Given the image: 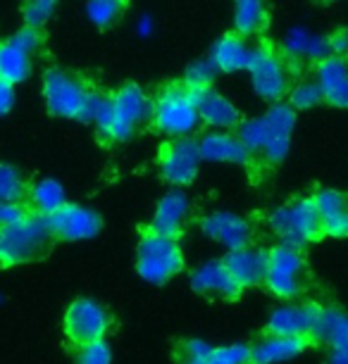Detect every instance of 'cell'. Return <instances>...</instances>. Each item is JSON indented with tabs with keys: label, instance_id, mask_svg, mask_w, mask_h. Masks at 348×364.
Returning <instances> with one entry per match:
<instances>
[{
	"label": "cell",
	"instance_id": "1",
	"mask_svg": "<svg viewBox=\"0 0 348 364\" xmlns=\"http://www.w3.org/2000/svg\"><path fill=\"white\" fill-rule=\"evenodd\" d=\"M53 245H56V238L51 236L46 217L29 212L0 229V269L41 262L48 257Z\"/></svg>",
	"mask_w": 348,
	"mask_h": 364
},
{
	"label": "cell",
	"instance_id": "2",
	"mask_svg": "<svg viewBox=\"0 0 348 364\" xmlns=\"http://www.w3.org/2000/svg\"><path fill=\"white\" fill-rule=\"evenodd\" d=\"M43 100L51 114L63 117V119L86 122L88 105L95 93V88L72 70L63 67H51L43 72Z\"/></svg>",
	"mask_w": 348,
	"mask_h": 364
},
{
	"label": "cell",
	"instance_id": "3",
	"mask_svg": "<svg viewBox=\"0 0 348 364\" xmlns=\"http://www.w3.org/2000/svg\"><path fill=\"white\" fill-rule=\"evenodd\" d=\"M151 124L155 132L165 134L167 139H194L196 129L201 127L196 95L186 91L181 84H172L153 98Z\"/></svg>",
	"mask_w": 348,
	"mask_h": 364
},
{
	"label": "cell",
	"instance_id": "4",
	"mask_svg": "<svg viewBox=\"0 0 348 364\" xmlns=\"http://www.w3.org/2000/svg\"><path fill=\"white\" fill-rule=\"evenodd\" d=\"M270 226L282 245L296 250L322 238V219L317 215L312 198H298L277 208L270 215Z\"/></svg>",
	"mask_w": 348,
	"mask_h": 364
},
{
	"label": "cell",
	"instance_id": "5",
	"mask_svg": "<svg viewBox=\"0 0 348 364\" xmlns=\"http://www.w3.org/2000/svg\"><path fill=\"white\" fill-rule=\"evenodd\" d=\"M184 269V252L174 238L143 231L136 250V272L148 284H167Z\"/></svg>",
	"mask_w": 348,
	"mask_h": 364
},
{
	"label": "cell",
	"instance_id": "6",
	"mask_svg": "<svg viewBox=\"0 0 348 364\" xmlns=\"http://www.w3.org/2000/svg\"><path fill=\"white\" fill-rule=\"evenodd\" d=\"M112 98V119L103 139L122 143L129 141L136 134V129L148 124L153 112V100L148 93L136 84H125L117 91L110 93Z\"/></svg>",
	"mask_w": 348,
	"mask_h": 364
},
{
	"label": "cell",
	"instance_id": "7",
	"mask_svg": "<svg viewBox=\"0 0 348 364\" xmlns=\"http://www.w3.org/2000/svg\"><path fill=\"white\" fill-rule=\"evenodd\" d=\"M308 269H305L301 250L289 245H275L268 250V274L265 286L272 295L282 300H293L308 288Z\"/></svg>",
	"mask_w": 348,
	"mask_h": 364
},
{
	"label": "cell",
	"instance_id": "8",
	"mask_svg": "<svg viewBox=\"0 0 348 364\" xmlns=\"http://www.w3.org/2000/svg\"><path fill=\"white\" fill-rule=\"evenodd\" d=\"M248 77L255 95L268 102H282V98H286L291 88L289 63L282 58V53L268 46H255Z\"/></svg>",
	"mask_w": 348,
	"mask_h": 364
},
{
	"label": "cell",
	"instance_id": "9",
	"mask_svg": "<svg viewBox=\"0 0 348 364\" xmlns=\"http://www.w3.org/2000/svg\"><path fill=\"white\" fill-rule=\"evenodd\" d=\"M110 326H112L110 312L100 302H95L91 298H77L67 307L63 319L65 336L74 348L105 341Z\"/></svg>",
	"mask_w": 348,
	"mask_h": 364
},
{
	"label": "cell",
	"instance_id": "10",
	"mask_svg": "<svg viewBox=\"0 0 348 364\" xmlns=\"http://www.w3.org/2000/svg\"><path fill=\"white\" fill-rule=\"evenodd\" d=\"M43 36L41 29L22 26L10 38L0 41V79L17 86L29 79L33 70V55L38 53Z\"/></svg>",
	"mask_w": 348,
	"mask_h": 364
},
{
	"label": "cell",
	"instance_id": "11",
	"mask_svg": "<svg viewBox=\"0 0 348 364\" xmlns=\"http://www.w3.org/2000/svg\"><path fill=\"white\" fill-rule=\"evenodd\" d=\"M46 224L51 229V236L56 238V243L93 238L103 229V219H100L98 212L77 203H65L60 210L46 217Z\"/></svg>",
	"mask_w": 348,
	"mask_h": 364
},
{
	"label": "cell",
	"instance_id": "12",
	"mask_svg": "<svg viewBox=\"0 0 348 364\" xmlns=\"http://www.w3.org/2000/svg\"><path fill=\"white\" fill-rule=\"evenodd\" d=\"M201 150H198L196 139H176L162 146L158 167L160 176L172 186H189L198 176V167H201Z\"/></svg>",
	"mask_w": 348,
	"mask_h": 364
},
{
	"label": "cell",
	"instance_id": "13",
	"mask_svg": "<svg viewBox=\"0 0 348 364\" xmlns=\"http://www.w3.org/2000/svg\"><path fill=\"white\" fill-rule=\"evenodd\" d=\"M322 314V307L317 302H293L282 305L270 314L268 333L284 336V338H303L312 343L317 331V321Z\"/></svg>",
	"mask_w": 348,
	"mask_h": 364
},
{
	"label": "cell",
	"instance_id": "14",
	"mask_svg": "<svg viewBox=\"0 0 348 364\" xmlns=\"http://www.w3.org/2000/svg\"><path fill=\"white\" fill-rule=\"evenodd\" d=\"M332 55V46H329V36L325 33H315L305 26H293L284 33L282 38V58L286 63H308V65H317L322 63L325 58Z\"/></svg>",
	"mask_w": 348,
	"mask_h": 364
},
{
	"label": "cell",
	"instance_id": "15",
	"mask_svg": "<svg viewBox=\"0 0 348 364\" xmlns=\"http://www.w3.org/2000/svg\"><path fill=\"white\" fill-rule=\"evenodd\" d=\"M270 127H272V139L268 141V146L263 148V162L275 167V164H282L289 155L291 148V134L293 127H296V112L289 107V102H272L270 109L265 112Z\"/></svg>",
	"mask_w": 348,
	"mask_h": 364
},
{
	"label": "cell",
	"instance_id": "16",
	"mask_svg": "<svg viewBox=\"0 0 348 364\" xmlns=\"http://www.w3.org/2000/svg\"><path fill=\"white\" fill-rule=\"evenodd\" d=\"M315 84L322 93V102L339 109H348V58L329 55L315 65Z\"/></svg>",
	"mask_w": 348,
	"mask_h": 364
},
{
	"label": "cell",
	"instance_id": "17",
	"mask_svg": "<svg viewBox=\"0 0 348 364\" xmlns=\"http://www.w3.org/2000/svg\"><path fill=\"white\" fill-rule=\"evenodd\" d=\"M201 229L208 238L222 243L227 250L248 248L253 240V229L243 217H236L231 212H213L201 219Z\"/></svg>",
	"mask_w": 348,
	"mask_h": 364
},
{
	"label": "cell",
	"instance_id": "18",
	"mask_svg": "<svg viewBox=\"0 0 348 364\" xmlns=\"http://www.w3.org/2000/svg\"><path fill=\"white\" fill-rule=\"evenodd\" d=\"M189 215H191V200L186 198V193L184 191H169L158 203V208H155L153 222L148 226V231L176 240L189 222Z\"/></svg>",
	"mask_w": 348,
	"mask_h": 364
},
{
	"label": "cell",
	"instance_id": "19",
	"mask_svg": "<svg viewBox=\"0 0 348 364\" xmlns=\"http://www.w3.org/2000/svg\"><path fill=\"white\" fill-rule=\"evenodd\" d=\"M191 288L196 293L213 300H236L243 288L231 279L227 267L222 262H206L203 267L191 272Z\"/></svg>",
	"mask_w": 348,
	"mask_h": 364
},
{
	"label": "cell",
	"instance_id": "20",
	"mask_svg": "<svg viewBox=\"0 0 348 364\" xmlns=\"http://www.w3.org/2000/svg\"><path fill=\"white\" fill-rule=\"evenodd\" d=\"M255 46H251L248 41L236 36V33H227L217 43L210 48V65L222 74H236V72H248L251 60H253Z\"/></svg>",
	"mask_w": 348,
	"mask_h": 364
},
{
	"label": "cell",
	"instance_id": "21",
	"mask_svg": "<svg viewBox=\"0 0 348 364\" xmlns=\"http://www.w3.org/2000/svg\"><path fill=\"white\" fill-rule=\"evenodd\" d=\"M222 264L241 288L260 286L265 284V274H268V252L251 248V245L241 250H229Z\"/></svg>",
	"mask_w": 348,
	"mask_h": 364
},
{
	"label": "cell",
	"instance_id": "22",
	"mask_svg": "<svg viewBox=\"0 0 348 364\" xmlns=\"http://www.w3.org/2000/svg\"><path fill=\"white\" fill-rule=\"evenodd\" d=\"M196 107L201 124L210 127L213 132H229L241 124V114H238L236 105L229 98H224L222 93H217L215 88H210L206 93L196 95Z\"/></svg>",
	"mask_w": 348,
	"mask_h": 364
},
{
	"label": "cell",
	"instance_id": "23",
	"mask_svg": "<svg viewBox=\"0 0 348 364\" xmlns=\"http://www.w3.org/2000/svg\"><path fill=\"white\" fill-rule=\"evenodd\" d=\"M201 160L206 162H227V164H248L251 155L241 146L236 134L231 132H208L198 139Z\"/></svg>",
	"mask_w": 348,
	"mask_h": 364
},
{
	"label": "cell",
	"instance_id": "24",
	"mask_svg": "<svg viewBox=\"0 0 348 364\" xmlns=\"http://www.w3.org/2000/svg\"><path fill=\"white\" fill-rule=\"evenodd\" d=\"M310 343L303 338H284V336H263L255 346H251V362L253 364H279L298 357Z\"/></svg>",
	"mask_w": 348,
	"mask_h": 364
},
{
	"label": "cell",
	"instance_id": "25",
	"mask_svg": "<svg viewBox=\"0 0 348 364\" xmlns=\"http://www.w3.org/2000/svg\"><path fill=\"white\" fill-rule=\"evenodd\" d=\"M268 5L265 0H234V15H231V24H234V33L241 38H253L258 33L265 31L268 26Z\"/></svg>",
	"mask_w": 348,
	"mask_h": 364
},
{
	"label": "cell",
	"instance_id": "26",
	"mask_svg": "<svg viewBox=\"0 0 348 364\" xmlns=\"http://www.w3.org/2000/svg\"><path fill=\"white\" fill-rule=\"evenodd\" d=\"M67 203L65 188L60 186L56 178H38V181L29 183V193H26V208L33 215L48 217L56 210H60Z\"/></svg>",
	"mask_w": 348,
	"mask_h": 364
},
{
	"label": "cell",
	"instance_id": "27",
	"mask_svg": "<svg viewBox=\"0 0 348 364\" xmlns=\"http://www.w3.org/2000/svg\"><path fill=\"white\" fill-rule=\"evenodd\" d=\"M270 136H272V127L265 114L255 117V119H246L236 127V139L241 141V146L246 150H248L251 160L263 153V148L268 146Z\"/></svg>",
	"mask_w": 348,
	"mask_h": 364
},
{
	"label": "cell",
	"instance_id": "28",
	"mask_svg": "<svg viewBox=\"0 0 348 364\" xmlns=\"http://www.w3.org/2000/svg\"><path fill=\"white\" fill-rule=\"evenodd\" d=\"M26 193H29V181L15 164L0 162V203L26 205Z\"/></svg>",
	"mask_w": 348,
	"mask_h": 364
},
{
	"label": "cell",
	"instance_id": "29",
	"mask_svg": "<svg viewBox=\"0 0 348 364\" xmlns=\"http://www.w3.org/2000/svg\"><path fill=\"white\" fill-rule=\"evenodd\" d=\"M127 0H86V17L98 29H110L122 19Z\"/></svg>",
	"mask_w": 348,
	"mask_h": 364
},
{
	"label": "cell",
	"instance_id": "30",
	"mask_svg": "<svg viewBox=\"0 0 348 364\" xmlns=\"http://www.w3.org/2000/svg\"><path fill=\"white\" fill-rule=\"evenodd\" d=\"M215 77H217V70L210 65V60H198V63H191L184 72V79H181V86L191 91L194 95L198 93H206L213 88L215 84Z\"/></svg>",
	"mask_w": 348,
	"mask_h": 364
},
{
	"label": "cell",
	"instance_id": "31",
	"mask_svg": "<svg viewBox=\"0 0 348 364\" xmlns=\"http://www.w3.org/2000/svg\"><path fill=\"white\" fill-rule=\"evenodd\" d=\"M286 102H289L293 112H298V109H312L322 102V93H320L315 79H303L291 84L289 93H286Z\"/></svg>",
	"mask_w": 348,
	"mask_h": 364
},
{
	"label": "cell",
	"instance_id": "32",
	"mask_svg": "<svg viewBox=\"0 0 348 364\" xmlns=\"http://www.w3.org/2000/svg\"><path fill=\"white\" fill-rule=\"evenodd\" d=\"M312 203H315V210L322 222L348 212V196L334 188H320L317 193L312 196Z\"/></svg>",
	"mask_w": 348,
	"mask_h": 364
},
{
	"label": "cell",
	"instance_id": "33",
	"mask_svg": "<svg viewBox=\"0 0 348 364\" xmlns=\"http://www.w3.org/2000/svg\"><path fill=\"white\" fill-rule=\"evenodd\" d=\"M56 5H58V0H24V5H22L24 26L41 29V26L53 17Z\"/></svg>",
	"mask_w": 348,
	"mask_h": 364
},
{
	"label": "cell",
	"instance_id": "34",
	"mask_svg": "<svg viewBox=\"0 0 348 364\" xmlns=\"http://www.w3.org/2000/svg\"><path fill=\"white\" fill-rule=\"evenodd\" d=\"M112 353L105 341L74 348V364H110Z\"/></svg>",
	"mask_w": 348,
	"mask_h": 364
},
{
	"label": "cell",
	"instance_id": "35",
	"mask_svg": "<svg viewBox=\"0 0 348 364\" xmlns=\"http://www.w3.org/2000/svg\"><path fill=\"white\" fill-rule=\"evenodd\" d=\"M208 364H253L251 362V346H224L213 348Z\"/></svg>",
	"mask_w": 348,
	"mask_h": 364
},
{
	"label": "cell",
	"instance_id": "36",
	"mask_svg": "<svg viewBox=\"0 0 348 364\" xmlns=\"http://www.w3.org/2000/svg\"><path fill=\"white\" fill-rule=\"evenodd\" d=\"M176 353L181 355H191V357H203V360H208L210 353H213V346L201 338H186L181 341L179 346H176Z\"/></svg>",
	"mask_w": 348,
	"mask_h": 364
},
{
	"label": "cell",
	"instance_id": "37",
	"mask_svg": "<svg viewBox=\"0 0 348 364\" xmlns=\"http://www.w3.org/2000/svg\"><path fill=\"white\" fill-rule=\"evenodd\" d=\"M322 236L346 238L348 236V212L332 217V219H325V222H322Z\"/></svg>",
	"mask_w": 348,
	"mask_h": 364
},
{
	"label": "cell",
	"instance_id": "38",
	"mask_svg": "<svg viewBox=\"0 0 348 364\" xmlns=\"http://www.w3.org/2000/svg\"><path fill=\"white\" fill-rule=\"evenodd\" d=\"M24 215H29V208H26V205L0 203V229L12 222H17V219H22Z\"/></svg>",
	"mask_w": 348,
	"mask_h": 364
},
{
	"label": "cell",
	"instance_id": "39",
	"mask_svg": "<svg viewBox=\"0 0 348 364\" xmlns=\"http://www.w3.org/2000/svg\"><path fill=\"white\" fill-rule=\"evenodd\" d=\"M15 105V86L0 79V117L8 114Z\"/></svg>",
	"mask_w": 348,
	"mask_h": 364
},
{
	"label": "cell",
	"instance_id": "40",
	"mask_svg": "<svg viewBox=\"0 0 348 364\" xmlns=\"http://www.w3.org/2000/svg\"><path fill=\"white\" fill-rule=\"evenodd\" d=\"M327 364H348V341L327 348Z\"/></svg>",
	"mask_w": 348,
	"mask_h": 364
},
{
	"label": "cell",
	"instance_id": "41",
	"mask_svg": "<svg viewBox=\"0 0 348 364\" xmlns=\"http://www.w3.org/2000/svg\"><path fill=\"white\" fill-rule=\"evenodd\" d=\"M136 33H139L141 38H148L153 33V19L148 15H143L136 19Z\"/></svg>",
	"mask_w": 348,
	"mask_h": 364
},
{
	"label": "cell",
	"instance_id": "42",
	"mask_svg": "<svg viewBox=\"0 0 348 364\" xmlns=\"http://www.w3.org/2000/svg\"><path fill=\"white\" fill-rule=\"evenodd\" d=\"M176 364H208V360H203V357H191V355L176 353Z\"/></svg>",
	"mask_w": 348,
	"mask_h": 364
},
{
	"label": "cell",
	"instance_id": "43",
	"mask_svg": "<svg viewBox=\"0 0 348 364\" xmlns=\"http://www.w3.org/2000/svg\"><path fill=\"white\" fill-rule=\"evenodd\" d=\"M322 3H332V0H322Z\"/></svg>",
	"mask_w": 348,
	"mask_h": 364
}]
</instances>
